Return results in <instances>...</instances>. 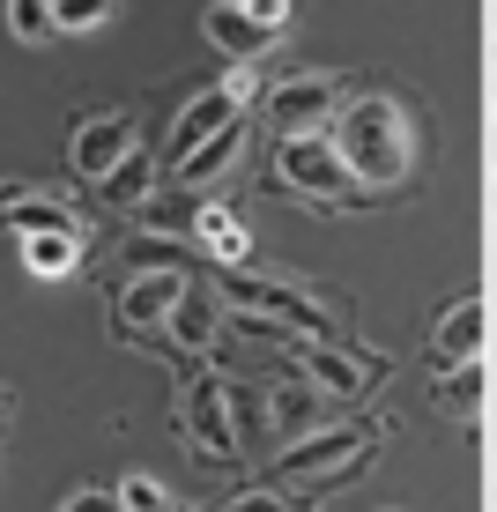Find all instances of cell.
<instances>
[{
	"label": "cell",
	"mask_w": 497,
	"mask_h": 512,
	"mask_svg": "<svg viewBox=\"0 0 497 512\" xmlns=\"http://www.w3.org/2000/svg\"><path fill=\"white\" fill-rule=\"evenodd\" d=\"M119 505H127V512H171V498H164L156 475H127V483H119Z\"/></svg>",
	"instance_id": "44dd1931"
},
{
	"label": "cell",
	"mask_w": 497,
	"mask_h": 512,
	"mask_svg": "<svg viewBox=\"0 0 497 512\" xmlns=\"http://www.w3.org/2000/svg\"><path fill=\"white\" fill-rule=\"evenodd\" d=\"M268 431H282L297 446V438H312L319 431V386H305V379H282V386H268Z\"/></svg>",
	"instance_id": "9a60e30c"
},
{
	"label": "cell",
	"mask_w": 497,
	"mask_h": 512,
	"mask_svg": "<svg viewBox=\"0 0 497 512\" xmlns=\"http://www.w3.org/2000/svg\"><path fill=\"white\" fill-rule=\"evenodd\" d=\"M483 342H490V305H483V297H453L446 320L431 327V364H438V372L483 364Z\"/></svg>",
	"instance_id": "7c38bea8"
},
{
	"label": "cell",
	"mask_w": 497,
	"mask_h": 512,
	"mask_svg": "<svg viewBox=\"0 0 497 512\" xmlns=\"http://www.w3.org/2000/svg\"><path fill=\"white\" fill-rule=\"evenodd\" d=\"M223 305H238L245 320L290 327L297 342H334L327 305H312L305 290H290V282H268V275H253V268H223Z\"/></svg>",
	"instance_id": "277c9868"
},
{
	"label": "cell",
	"mask_w": 497,
	"mask_h": 512,
	"mask_svg": "<svg viewBox=\"0 0 497 512\" xmlns=\"http://www.w3.org/2000/svg\"><path fill=\"white\" fill-rule=\"evenodd\" d=\"M282 30H290V8H282V0H260V8H208L201 15V38L216 45L223 60H238V67H253Z\"/></svg>",
	"instance_id": "9c48e42d"
},
{
	"label": "cell",
	"mask_w": 497,
	"mask_h": 512,
	"mask_svg": "<svg viewBox=\"0 0 497 512\" xmlns=\"http://www.w3.org/2000/svg\"><path fill=\"white\" fill-rule=\"evenodd\" d=\"M97 193H104L112 208H141V201L156 193V164H149V156L134 149V156H127V164H119V171H112V179H104Z\"/></svg>",
	"instance_id": "ffe728a7"
},
{
	"label": "cell",
	"mask_w": 497,
	"mask_h": 512,
	"mask_svg": "<svg viewBox=\"0 0 497 512\" xmlns=\"http://www.w3.org/2000/svg\"><path fill=\"white\" fill-rule=\"evenodd\" d=\"M438 386H446L453 409H475V394H483V364H460V372H446Z\"/></svg>",
	"instance_id": "603a6c76"
},
{
	"label": "cell",
	"mask_w": 497,
	"mask_h": 512,
	"mask_svg": "<svg viewBox=\"0 0 497 512\" xmlns=\"http://www.w3.org/2000/svg\"><path fill=\"white\" fill-rule=\"evenodd\" d=\"M186 268H141L119 282V297H112V327L127 334V342H149V334H164L171 327V305L186 297Z\"/></svg>",
	"instance_id": "ba28073f"
},
{
	"label": "cell",
	"mask_w": 497,
	"mask_h": 512,
	"mask_svg": "<svg viewBox=\"0 0 497 512\" xmlns=\"http://www.w3.org/2000/svg\"><path fill=\"white\" fill-rule=\"evenodd\" d=\"M342 75H290V82H275L268 90V127L282 141H297V134H327L334 119H342Z\"/></svg>",
	"instance_id": "52a82bcc"
},
{
	"label": "cell",
	"mask_w": 497,
	"mask_h": 512,
	"mask_svg": "<svg viewBox=\"0 0 497 512\" xmlns=\"http://www.w3.org/2000/svg\"><path fill=\"white\" fill-rule=\"evenodd\" d=\"M334 149H342V164L357 171V186H401L408 164H416V127H408V112L394 97H349L342 119H334Z\"/></svg>",
	"instance_id": "6da1fadb"
},
{
	"label": "cell",
	"mask_w": 497,
	"mask_h": 512,
	"mask_svg": "<svg viewBox=\"0 0 497 512\" xmlns=\"http://www.w3.org/2000/svg\"><path fill=\"white\" fill-rule=\"evenodd\" d=\"M104 23H112V8H97V0L90 8H52V30H67V38L75 30H104Z\"/></svg>",
	"instance_id": "cb8c5ba5"
},
{
	"label": "cell",
	"mask_w": 497,
	"mask_h": 512,
	"mask_svg": "<svg viewBox=\"0 0 497 512\" xmlns=\"http://www.w3.org/2000/svg\"><path fill=\"white\" fill-rule=\"evenodd\" d=\"M8 30H15L23 45H38V38H52V8H38V0H15V8H8Z\"/></svg>",
	"instance_id": "7402d4cb"
},
{
	"label": "cell",
	"mask_w": 497,
	"mask_h": 512,
	"mask_svg": "<svg viewBox=\"0 0 497 512\" xmlns=\"http://www.w3.org/2000/svg\"><path fill=\"white\" fill-rule=\"evenodd\" d=\"M245 104H253V67H230L216 90H201V97H193L186 112H179V127H171V141H164V179L186 164L193 149H208V141H216L223 127H238V112H245Z\"/></svg>",
	"instance_id": "5b68a950"
},
{
	"label": "cell",
	"mask_w": 497,
	"mask_h": 512,
	"mask_svg": "<svg viewBox=\"0 0 497 512\" xmlns=\"http://www.w3.org/2000/svg\"><path fill=\"white\" fill-rule=\"evenodd\" d=\"M297 364H305V386L342 394V401H357L364 386L386 372V357H371V349H342V342H297Z\"/></svg>",
	"instance_id": "8fae6325"
},
{
	"label": "cell",
	"mask_w": 497,
	"mask_h": 512,
	"mask_svg": "<svg viewBox=\"0 0 497 512\" xmlns=\"http://www.w3.org/2000/svg\"><path fill=\"white\" fill-rule=\"evenodd\" d=\"M0 416H8V409H0Z\"/></svg>",
	"instance_id": "4316f807"
},
{
	"label": "cell",
	"mask_w": 497,
	"mask_h": 512,
	"mask_svg": "<svg viewBox=\"0 0 497 512\" xmlns=\"http://www.w3.org/2000/svg\"><path fill=\"white\" fill-rule=\"evenodd\" d=\"M134 216L149 223V231H193V223H201V201H193L186 186H164V193H149Z\"/></svg>",
	"instance_id": "d6986e66"
},
{
	"label": "cell",
	"mask_w": 497,
	"mask_h": 512,
	"mask_svg": "<svg viewBox=\"0 0 497 512\" xmlns=\"http://www.w3.org/2000/svg\"><path fill=\"white\" fill-rule=\"evenodd\" d=\"M0 231L15 238H52V231H82V216L52 193H30V186H8L0 193Z\"/></svg>",
	"instance_id": "5bb4252c"
},
{
	"label": "cell",
	"mask_w": 497,
	"mask_h": 512,
	"mask_svg": "<svg viewBox=\"0 0 497 512\" xmlns=\"http://www.w3.org/2000/svg\"><path fill=\"white\" fill-rule=\"evenodd\" d=\"M364 461H371V423H319L312 438L282 446L275 475L290 490H334V483H349Z\"/></svg>",
	"instance_id": "7a4b0ae2"
},
{
	"label": "cell",
	"mask_w": 497,
	"mask_h": 512,
	"mask_svg": "<svg viewBox=\"0 0 497 512\" xmlns=\"http://www.w3.org/2000/svg\"><path fill=\"white\" fill-rule=\"evenodd\" d=\"M82 253H90V231H52V238H23V268L38 282H60L82 268Z\"/></svg>",
	"instance_id": "e0dca14e"
},
{
	"label": "cell",
	"mask_w": 497,
	"mask_h": 512,
	"mask_svg": "<svg viewBox=\"0 0 497 512\" xmlns=\"http://www.w3.org/2000/svg\"><path fill=\"white\" fill-rule=\"evenodd\" d=\"M134 149H141V141H134V119H127V112H90V119L75 127V141H67L75 179H90V186H104Z\"/></svg>",
	"instance_id": "30bf717a"
},
{
	"label": "cell",
	"mask_w": 497,
	"mask_h": 512,
	"mask_svg": "<svg viewBox=\"0 0 497 512\" xmlns=\"http://www.w3.org/2000/svg\"><path fill=\"white\" fill-rule=\"evenodd\" d=\"M223 512H290V505H282L275 490H238V498H230Z\"/></svg>",
	"instance_id": "484cf974"
},
{
	"label": "cell",
	"mask_w": 497,
	"mask_h": 512,
	"mask_svg": "<svg viewBox=\"0 0 497 512\" xmlns=\"http://www.w3.org/2000/svg\"><path fill=\"white\" fill-rule=\"evenodd\" d=\"M216 334H223V290H208V282H186V297L171 305L164 342L186 349V357H201V349H216Z\"/></svg>",
	"instance_id": "4fadbf2b"
},
{
	"label": "cell",
	"mask_w": 497,
	"mask_h": 512,
	"mask_svg": "<svg viewBox=\"0 0 497 512\" xmlns=\"http://www.w3.org/2000/svg\"><path fill=\"white\" fill-rule=\"evenodd\" d=\"M275 179L290 193H305V201H327V208H364L371 193L357 186V171L342 164V149H334V134H297L275 149Z\"/></svg>",
	"instance_id": "3957f363"
},
{
	"label": "cell",
	"mask_w": 497,
	"mask_h": 512,
	"mask_svg": "<svg viewBox=\"0 0 497 512\" xmlns=\"http://www.w3.org/2000/svg\"><path fill=\"white\" fill-rule=\"evenodd\" d=\"M179 438L201 461H238L245 453V423H238V394L216 379V372H201L193 379V394H186V409H179Z\"/></svg>",
	"instance_id": "8992f818"
},
{
	"label": "cell",
	"mask_w": 497,
	"mask_h": 512,
	"mask_svg": "<svg viewBox=\"0 0 497 512\" xmlns=\"http://www.w3.org/2000/svg\"><path fill=\"white\" fill-rule=\"evenodd\" d=\"M238 149H245V119H238V127H223L216 141H208V149H193V156H186V164H179V171H171V179H164V186H186V193H201V186H216V179H223V171H230V164H238Z\"/></svg>",
	"instance_id": "2e32d148"
},
{
	"label": "cell",
	"mask_w": 497,
	"mask_h": 512,
	"mask_svg": "<svg viewBox=\"0 0 497 512\" xmlns=\"http://www.w3.org/2000/svg\"><path fill=\"white\" fill-rule=\"evenodd\" d=\"M60 512H127V505H119V490H75Z\"/></svg>",
	"instance_id": "d4e9b609"
},
{
	"label": "cell",
	"mask_w": 497,
	"mask_h": 512,
	"mask_svg": "<svg viewBox=\"0 0 497 512\" xmlns=\"http://www.w3.org/2000/svg\"><path fill=\"white\" fill-rule=\"evenodd\" d=\"M193 238H201L208 253L223 260V268H253V238H245V223L230 216V208H216V201H201V223H193Z\"/></svg>",
	"instance_id": "ac0fdd59"
}]
</instances>
